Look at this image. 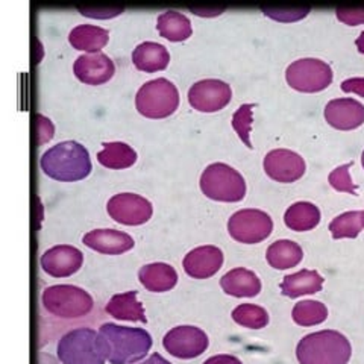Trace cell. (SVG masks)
<instances>
[{"label":"cell","mask_w":364,"mask_h":364,"mask_svg":"<svg viewBox=\"0 0 364 364\" xmlns=\"http://www.w3.org/2000/svg\"><path fill=\"white\" fill-rule=\"evenodd\" d=\"M99 337L111 364H135L152 348V336L143 328L104 323L99 328Z\"/></svg>","instance_id":"obj_1"},{"label":"cell","mask_w":364,"mask_h":364,"mask_svg":"<svg viewBox=\"0 0 364 364\" xmlns=\"http://www.w3.org/2000/svg\"><path fill=\"white\" fill-rule=\"evenodd\" d=\"M40 166L46 175L63 182L81 181L91 172L88 151L75 140H65L52 146L41 155Z\"/></svg>","instance_id":"obj_2"},{"label":"cell","mask_w":364,"mask_h":364,"mask_svg":"<svg viewBox=\"0 0 364 364\" xmlns=\"http://www.w3.org/2000/svg\"><path fill=\"white\" fill-rule=\"evenodd\" d=\"M350 355L349 340L333 329L305 336L296 346V358L299 364H348Z\"/></svg>","instance_id":"obj_3"},{"label":"cell","mask_w":364,"mask_h":364,"mask_svg":"<svg viewBox=\"0 0 364 364\" xmlns=\"http://www.w3.org/2000/svg\"><path fill=\"white\" fill-rule=\"evenodd\" d=\"M63 364H105L107 354L99 333L91 328H76L64 334L56 346Z\"/></svg>","instance_id":"obj_4"},{"label":"cell","mask_w":364,"mask_h":364,"mask_svg":"<svg viewBox=\"0 0 364 364\" xmlns=\"http://www.w3.org/2000/svg\"><path fill=\"white\" fill-rule=\"evenodd\" d=\"M179 105V91L166 77L144 82L135 95V107L144 117L164 119L173 114Z\"/></svg>","instance_id":"obj_5"},{"label":"cell","mask_w":364,"mask_h":364,"mask_svg":"<svg viewBox=\"0 0 364 364\" xmlns=\"http://www.w3.org/2000/svg\"><path fill=\"white\" fill-rule=\"evenodd\" d=\"M200 190L213 200L240 202L246 195V181L234 167L213 163L200 175Z\"/></svg>","instance_id":"obj_6"},{"label":"cell","mask_w":364,"mask_h":364,"mask_svg":"<svg viewBox=\"0 0 364 364\" xmlns=\"http://www.w3.org/2000/svg\"><path fill=\"white\" fill-rule=\"evenodd\" d=\"M43 305L52 316L61 318H77L93 310L95 301L84 289L70 284L50 286L43 291Z\"/></svg>","instance_id":"obj_7"},{"label":"cell","mask_w":364,"mask_h":364,"mask_svg":"<svg viewBox=\"0 0 364 364\" xmlns=\"http://www.w3.org/2000/svg\"><path fill=\"white\" fill-rule=\"evenodd\" d=\"M287 84L302 93H317L333 82V70L318 58L293 61L286 70Z\"/></svg>","instance_id":"obj_8"},{"label":"cell","mask_w":364,"mask_h":364,"mask_svg":"<svg viewBox=\"0 0 364 364\" xmlns=\"http://www.w3.org/2000/svg\"><path fill=\"white\" fill-rule=\"evenodd\" d=\"M273 231V220L261 210L246 208L234 213L228 220V232L238 243L257 245Z\"/></svg>","instance_id":"obj_9"},{"label":"cell","mask_w":364,"mask_h":364,"mask_svg":"<svg viewBox=\"0 0 364 364\" xmlns=\"http://www.w3.org/2000/svg\"><path fill=\"white\" fill-rule=\"evenodd\" d=\"M208 336L198 326L179 325L170 329L163 338V346L170 355L179 360H191L208 349Z\"/></svg>","instance_id":"obj_10"},{"label":"cell","mask_w":364,"mask_h":364,"mask_svg":"<svg viewBox=\"0 0 364 364\" xmlns=\"http://www.w3.org/2000/svg\"><path fill=\"white\" fill-rule=\"evenodd\" d=\"M107 211L117 223L139 226L151 220L154 207L151 200L135 193H119L108 200Z\"/></svg>","instance_id":"obj_11"},{"label":"cell","mask_w":364,"mask_h":364,"mask_svg":"<svg viewBox=\"0 0 364 364\" xmlns=\"http://www.w3.org/2000/svg\"><path fill=\"white\" fill-rule=\"evenodd\" d=\"M232 90L220 79H202L188 90L190 105L200 112H215L231 102Z\"/></svg>","instance_id":"obj_12"},{"label":"cell","mask_w":364,"mask_h":364,"mask_svg":"<svg viewBox=\"0 0 364 364\" xmlns=\"http://www.w3.org/2000/svg\"><path fill=\"white\" fill-rule=\"evenodd\" d=\"M264 172L273 181L290 184L305 173L304 158L289 149H273L264 156Z\"/></svg>","instance_id":"obj_13"},{"label":"cell","mask_w":364,"mask_h":364,"mask_svg":"<svg viewBox=\"0 0 364 364\" xmlns=\"http://www.w3.org/2000/svg\"><path fill=\"white\" fill-rule=\"evenodd\" d=\"M84 254L75 246L58 245L46 250L41 255L40 264L48 275L53 278L72 277L82 267Z\"/></svg>","instance_id":"obj_14"},{"label":"cell","mask_w":364,"mask_h":364,"mask_svg":"<svg viewBox=\"0 0 364 364\" xmlns=\"http://www.w3.org/2000/svg\"><path fill=\"white\" fill-rule=\"evenodd\" d=\"M75 76L88 85H100L108 82L116 72V65L104 52L84 53L77 56L73 64Z\"/></svg>","instance_id":"obj_15"},{"label":"cell","mask_w":364,"mask_h":364,"mask_svg":"<svg viewBox=\"0 0 364 364\" xmlns=\"http://www.w3.org/2000/svg\"><path fill=\"white\" fill-rule=\"evenodd\" d=\"M223 264V252L218 246H199L191 249L186 255L182 266L188 277L195 279H207L215 275Z\"/></svg>","instance_id":"obj_16"},{"label":"cell","mask_w":364,"mask_h":364,"mask_svg":"<svg viewBox=\"0 0 364 364\" xmlns=\"http://www.w3.org/2000/svg\"><path fill=\"white\" fill-rule=\"evenodd\" d=\"M325 119L336 129H355L364 123V107L355 99H334L325 107Z\"/></svg>","instance_id":"obj_17"},{"label":"cell","mask_w":364,"mask_h":364,"mask_svg":"<svg viewBox=\"0 0 364 364\" xmlns=\"http://www.w3.org/2000/svg\"><path fill=\"white\" fill-rule=\"evenodd\" d=\"M82 243L90 249L107 255H120L123 252H128V250H131L135 246L134 238L129 234L117 230H111V228L93 230L87 232L82 237Z\"/></svg>","instance_id":"obj_18"},{"label":"cell","mask_w":364,"mask_h":364,"mask_svg":"<svg viewBox=\"0 0 364 364\" xmlns=\"http://www.w3.org/2000/svg\"><path fill=\"white\" fill-rule=\"evenodd\" d=\"M220 287L226 294L235 298H254L261 291V281L255 272L237 267L225 273L220 279Z\"/></svg>","instance_id":"obj_19"},{"label":"cell","mask_w":364,"mask_h":364,"mask_svg":"<svg viewBox=\"0 0 364 364\" xmlns=\"http://www.w3.org/2000/svg\"><path fill=\"white\" fill-rule=\"evenodd\" d=\"M105 311L117 321L147 323L143 304L139 301V293L135 290L114 294L108 301Z\"/></svg>","instance_id":"obj_20"},{"label":"cell","mask_w":364,"mask_h":364,"mask_svg":"<svg viewBox=\"0 0 364 364\" xmlns=\"http://www.w3.org/2000/svg\"><path fill=\"white\" fill-rule=\"evenodd\" d=\"M141 286L154 293L172 290L178 282V273L173 266L167 263H149L139 270Z\"/></svg>","instance_id":"obj_21"},{"label":"cell","mask_w":364,"mask_h":364,"mask_svg":"<svg viewBox=\"0 0 364 364\" xmlns=\"http://www.w3.org/2000/svg\"><path fill=\"white\" fill-rule=\"evenodd\" d=\"M170 53L166 46L155 41H143L132 52V63L141 72L154 73L168 65Z\"/></svg>","instance_id":"obj_22"},{"label":"cell","mask_w":364,"mask_h":364,"mask_svg":"<svg viewBox=\"0 0 364 364\" xmlns=\"http://www.w3.org/2000/svg\"><path fill=\"white\" fill-rule=\"evenodd\" d=\"M323 287V277L316 270L304 269L291 275L284 277L281 282V293L287 298H301L304 294L318 293Z\"/></svg>","instance_id":"obj_23"},{"label":"cell","mask_w":364,"mask_h":364,"mask_svg":"<svg viewBox=\"0 0 364 364\" xmlns=\"http://www.w3.org/2000/svg\"><path fill=\"white\" fill-rule=\"evenodd\" d=\"M108 40L109 32L95 25H77L68 33V41L73 48L88 53L100 52V49L107 46Z\"/></svg>","instance_id":"obj_24"},{"label":"cell","mask_w":364,"mask_h":364,"mask_svg":"<svg viewBox=\"0 0 364 364\" xmlns=\"http://www.w3.org/2000/svg\"><path fill=\"white\" fill-rule=\"evenodd\" d=\"M284 222L291 231H310L321 222V210L311 202H294L284 214Z\"/></svg>","instance_id":"obj_25"},{"label":"cell","mask_w":364,"mask_h":364,"mask_svg":"<svg viewBox=\"0 0 364 364\" xmlns=\"http://www.w3.org/2000/svg\"><path fill=\"white\" fill-rule=\"evenodd\" d=\"M304 258L302 247L293 240L273 242L266 252L267 263L278 270H286L298 266Z\"/></svg>","instance_id":"obj_26"},{"label":"cell","mask_w":364,"mask_h":364,"mask_svg":"<svg viewBox=\"0 0 364 364\" xmlns=\"http://www.w3.org/2000/svg\"><path fill=\"white\" fill-rule=\"evenodd\" d=\"M156 29L161 37L170 41H184L193 32L190 18L175 9H167L158 16Z\"/></svg>","instance_id":"obj_27"},{"label":"cell","mask_w":364,"mask_h":364,"mask_svg":"<svg viewBox=\"0 0 364 364\" xmlns=\"http://www.w3.org/2000/svg\"><path fill=\"white\" fill-rule=\"evenodd\" d=\"M104 149L97 152V161L107 168H128L136 161V152L128 143L105 141Z\"/></svg>","instance_id":"obj_28"},{"label":"cell","mask_w":364,"mask_h":364,"mask_svg":"<svg viewBox=\"0 0 364 364\" xmlns=\"http://www.w3.org/2000/svg\"><path fill=\"white\" fill-rule=\"evenodd\" d=\"M291 317L294 323H298L301 326L321 325L326 321L328 309L321 301H301L298 304H294Z\"/></svg>","instance_id":"obj_29"},{"label":"cell","mask_w":364,"mask_h":364,"mask_svg":"<svg viewBox=\"0 0 364 364\" xmlns=\"http://www.w3.org/2000/svg\"><path fill=\"white\" fill-rule=\"evenodd\" d=\"M364 228V211H348L337 215L329 223L333 238H355Z\"/></svg>","instance_id":"obj_30"},{"label":"cell","mask_w":364,"mask_h":364,"mask_svg":"<svg viewBox=\"0 0 364 364\" xmlns=\"http://www.w3.org/2000/svg\"><path fill=\"white\" fill-rule=\"evenodd\" d=\"M232 321L250 329H261L269 323V313L259 305L242 304L232 310Z\"/></svg>","instance_id":"obj_31"},{"label":"cell","mask_w":364,"mask_h":364,"mask_svg":"<svg viewBox=\"0 0 364 364\" xmlns=\"http://www.w3.org/2000/svg\"><path fill=\"white\" fill-rule=\"evenodd\" d=\"M252 114H254V105L245 104L234 112L232 117V128L240 136V140L252 149V143H250V129H252Z\"/></svg>","instance_id":"obj_32"},{"label":"cell","mask_w":364,"mask_h":364,"mask_svg":"<svg viewBox=\"0 0 364 364\" xmlns=\"http://www.w3.org/2000/svg\"><path fill=\"white\" fill-rule=\"evenodd\" d=\"M349 168H350V163L336 167L331 173L328 176L329 184L337 191L341 193H350V195L357 196V186L352 181L350 175H349Z\"/></svg>","instance_id":"obj_33"},{"label":"cell","mask_w":364,"mask_h":364,"mask_svg":"<svg viewBox=\"0 0 364 364\" xmlns=\"http://www.w3.org/2000/svg\"><path fill=\"white\" fill-rule=\"evenodd\" d=\"M263 13L273 20L290 23V21H296V20H301V18L306 17V14L310 13V9L309 8H305V9H263Z\"/></svg>","instance_id":"obj_34"},{"label":"cell","mask_w":364,"mask_h":364,"mask_svg":"<svg viewBox=\"0 0 364 364\" xmlns=\"http://www.w3.org/2000/svg\"><path fill=\"white\" fill-rule=\"evenodd\" d=\"M337 18L343 21L345 25L357 26L364 23V9H350V8H338L336 11Z\"/></svg>","instance_id":"obj_35"},{"label":"cell","mask_w":364,"mask_h":364,"mask_svg":"<svg viewBox=\"0 0 364 364\" xmlns=\"http://www.w3.org/2000/svg\"><path fill=\"white\" fill-rule=\"evenodd\" d=\"M37 120H38V144H44L49 140H52L55 127L52 120L43 116V114H37Z\"/></svg>","instance_id":"obj_36"},{"label":"cell","mask_w":364,"mask_h":364,"mask_svg":"<svg viewBox=\"0 0 364 364\" xmlns=\"http://www.w3.org/2000/svg\"><path fill=\"white\" fill-rule=\"evenodd\" d=\"M79 13L87 17L93 18H108V17H116L120 13H123V8H104V9H96V8H79Z\"/></svg>","instance_id":"obj_37"},{"label":"cell","mask_w":364,"mask_h":364,"mask_svg":"<svg viewBox=\"0 0 364 364\" xmlns=\"http://www.w3.org/2000/svg\"><path fill=\"white\" fill-rule=\"evenodd\" d=\"M341 90L345 93H355L364 97V77H349L341 82Z\"/></svg>","instance_id":"obj_38"},{"label":"cell","mask_w":364,"mask_h":364,"mask_svg":"<svg viewBox=\"0 0 364 364\" xmlns=\"http://www.w3.org/2000/svg\"><path fill=\"white\" fill-rule=\"evenodd\" d=\"M202 364H243L240 360L234 355H228V354H220V355H214L210 357L208 360H205Z\"/></svg>","instance_id":"obj_39"},{"label":"cell","mask_w":364,"mask_h":364,"mask_svg":"<svg viewBox=\"0 0 364 364\" xmlns=\"http://www.w3.org/2000/svg\"><path fill=\"white\" fill-rule=\"evenodd\" d=\"M135 364H172V363H170L168 360H166L163 355L152 354L151 357H147L146 360H141V361L135 363Z\"/></svg>","instance_id":"obj_40"},{"label":"cell","mask_w":364,"mask_h":364,"mask_svg":"<svg viewBox=\"0 0 364 364\" xmlns=\"http://www.w3.org/2000/svg\"><path fill=\"white\" fill-rule=\"evenodd\" d=\"M193 14L203 16V17H211V16H220L223 13V9H191Z\"/></svg>","instance_id":"obj_41"},{"label":"cell","mask_w":364,"mask_h":364,"mask_svg":"<svg viewBox=\"0 0 364 364\" xmlns=\"http://www.w3.org/2000/svg\"><path fill=\"white\" fill-rule=\"evenodd\" d=\"M355 44H357V49H358L361 53H364V31L360 33V37L357 38Z\"/></svg>","instance_id":"obj_42"},{"label":"cell","mask_w":364,"mask_h":364,"mask_svg":"<svg viewBox=\"0 0 364 364\" xmlns=\"http://www.w3.org/2000/svg\"><path fill=\"white\" fill-rule=\"evenodd\" d=\"M361 163H363V167H364V151H363V155H361Z\"/></svg>","instance_id":"obj_43"}]
</instances>
